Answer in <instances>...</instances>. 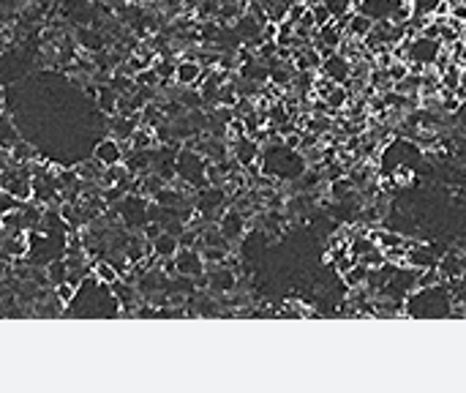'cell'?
<instances>
[{"label": "cell", "instance_id": "6da1fadb", "mask_svg": "<svg viewBox=\"0 0 466 393\" xmlns=\"http://www.w3.org/2000/svg\"><path fill=\"white\" fill-rule=\"evenodd\" d=\"M174 172L183 183H189L191 189H202V186H210L207 183V159L194 150L189 145H183V150L177 153V164H174Z\"/></svg>", "mask_w": 466, "mask_h": 393}, {"label": "cell", "instance_id": "7a4b0ae2", "mask_svg": "<svg viewBox=\"0 0 466 393\" xmlns=\"http://www.w3.org/2000/svg\"><path fill=\"white\" fill-rule=\"evenodd\" d=\"M442 52V41L439 38H426V36H417L409 38V60H417L423 66H433L436 55Z\"/></svg>", "mask_w": 466, "mask_h": 393}, {"label": "cell", "instance_id": "3957f363", "mask_svg": "<svg viewBox=\"0 0 466 393\" xmlns=\"http://www.w3.org/2000/svg\"><path fill=\"white\" fill-rule=\"evenodd\" d=\"M174 265H177V273L191 276V279L202 276V273L207 270L202 254H199V249H194V246H180L177 254H174Z\"/></svg>", "mask_w": 466, "mask_h": 393}, {"label": "cell", "instance_id": "277c9868", "mask_svg": "<svg viewBox=\"0 0 466 393\" xmlns=\"http://www.w3.org/2000/svg\"><path fill=\"white\" fill-rule=\"evenodd\" d=\"M218 230L224 235L229 243H238L245 238V230H248V218L240 214V211H235V208H226L221 218H218Z\"/></svg>", "mask_w": 466, "mask_h": 393}, {"label": "cell", "instance_id": "5b68a950", "mask_svg": "<svg viewBox=\"0 0 466 393\" xmlns=\"http://www.w3.org/2000/svg\"><path fill=\"white\" fill-rule=\"evenodd\" d=\"M202 74H205V66L196 57H180L177 66H174V82L180 88H196Z\"/></svg>", "mask_w": 466, "mask_h": 393}, {"label": "cell", "instance_id": "8992f818", "mask_svg": "<svg viewBox=\"0 0 466 393\" xmlns=\"http://www.w3.org/2000/svg\"><path fill=\"white\" fill-rule=\"evenodd\" d=\"M319 74H325V77H330L333 82L344 85L346 79L352 77V60H346L341 52H333V55H328V57H322Z\"/></svg>", "mask_w": 466, "mask_h": 393}, {"label": "cell", "instance_id": "52a82bcc", "mask_svg": "<svg viewBox=\"0 0 466 393\" xmlns=\"http://www.w3.org/2000/svg\"><path fill=\"white\" fill-rule=\"evenodd\" d=\"M123 156H126V145L121 140H115V137H106L101 143L96 145V150H93V159H99L104 167H112V164H121Z\"/></svg>", "mask_w": 466, "mask_h": 393}, {"label": "cell", "instance_id": "ba28073f", "mask_svg": "<svg viewBox=\"0 0 466 393\" xmlns=\"http://www.w3.org/2000/svg\"><path fill=\"white\" fill-rule=\"evenodd\" d=\"M393 9H396V0H362L357 6V11H362L365 17H371L374 22L390 19L393 17Z\"/></svg>", "mask_w": 466, "mask_h": 393}, {"label": "cell", "instance_id": "9c48e42d", "mask_svg": "<svg viewBox=\"0 0 466 393\" xmlns=\"http://www.w3.org/2000/svg\"><path fill=\"white\" fill-rule=\"evenodd\" d=\"M150 249H153V254L158 260H170V257H174L177 249H180V238L164 230L155 240H150Z\"/></svg>", "mask_w": 466, "mask_h": 393}, {"label": "cell", "instance_id": "30bf717a", "mask_svg": "<svg viewBox=\"0 0 466 393\" xmlns=\"http://www.w3.org/2000/svg\"><path fill=\"white\" fill-rule=\"evenodd\" d=\"M371 28H374V19L365 17L362 11H352L349 14V22H346L344 28V36H352V38H365L368 33H371Z\"/></svg>", "mask_w": 466, "mask_h": 393}, {"label": "cell", "instance_id": "8fae6325", "mask_svg": "<svg viewBox=\"0 0 466 393\" xmlns=\"http://www.w3.org/2000/svg\"><path fill=\"white\" fill-rule=\"evenodd\" d=\"M77 38H79L77 44L93 55H99L104 47H106V36H104L99 28H96V31H93V28H82V31H77Z\"/></svg>", "mask_w": 466, "mask_h": 393}, {"label": "cell", "instance_id": "7c38bea8", "mask_svg": "<svg viewBox=\"0 0 466 393\" xmlns=\"http://www.w3.org/2000/svg\"><path fill=\"white\" fill-rule=\"evenodd\" d=\"M19 143V131L14 128V121H11V115H6V112H0V148H14Z\"/></svg>", "mask_w": 466, "mask_h": 393}, {"label": "cell", "instance_id": "4fadbf2b", "mask_svg": "<svg viewBox=\"0 0 466 393\" xmlns=\"http://www.w3.org/2000/svg\"><path fill=\"white\" fill-rule=\"evenodd\" d=\"M96 99H99V107H101V112H106V115H115V112H118V99H121V93L112 88L109 82L99 88V96H96Z\"/></svg>", "mask_w": 466, "mask_h": 393}, {"label": "cell", "instance_id": "5bb4252c", "mask_svg": "<svg viewBox=\"0 0 466 393\" xmlns=\"http://www.w3.org/2000/svg\"><path fill=\"white\" fill-rule=\"evenodd\" d=\"M368 270H371V268H365L362 262H355V265H352V268L344 273L346 289H357V287H365V282H368Z\"/></svg>", "mask_w": 466, "mask_h": 393}, {"label": "cell", "instance_id": "9a60e30c", "mask_svg": "<svg viewBox=\"0 0 466 393\" xmlns=\"http://www.w3.org/2000/svg\"><path fill=\"white\" fill-rule=\"evenodd\" d=\"M93 276H96V282H99V284H112V282H118V279H121L118 268H115L112 262H106V260H101V262H96V265H93Z\"/></svg>", "mask_w": 466, "mask_h": 393}, {"label": "cell", "instance_id": "2e32d148", "mask_svg": "<svg viewBox=\"0 0 466 393\" xmlns=\"http://www.w3.org/2000/svg\"><path fill=\"white\" fill-rule=\"evenodd\" d=\"M66 276H69V265H66L63 257H55L52 262H47V279H50L52 284L66 282Z\"/></svg>", "mask_w": 466, "mask_h": 393}, {"label": "cell", "instance_id": "e0dca14e", "mask_svg": "<svg viewBox=\"0 0 466 393\" xmlns=\"http://www.w3.org/2000/svg\"><path fill=\"white\" fill-rule=\"evenodd\" d=\"M174 66H177V63H172V60H170V57H164V55L153 60V72L158 74V79H161V82H170V79H174ZM161 82H158V85H161Z\"/></svg>", "mask_w": 466, "mask_h": 393}, {"label": "cell", "instance_id": "ac0fdd59", "mask_svg": "<svg viewBox=\"0 0 466 393\" xmlns=\"http://www.w3.org/2000/svg\"><path fill=\"white\" fill-rule=\"evenodd\" d=\"M439 82H442V90H453V93H455L458 82H461V66L453 63L450 69H445V72L439 74Z\"/></svg>", "mask_w": 466, "mask_h": 393}, {"label": "cell", "instance_id": "d6986e66", "mask_svg": "<svg viewBox=\"0 0 466 393\" xmlns=\"http://www.w3.org/2000/svg\"><path fill=\"white\" fill-rule=\"evenodd\" d=\"M77 292H79V287H74L71 282H60V284H55V298H57V301H60L63 306L74 304Z\"/></svg>", "mask_w": 466, "mask_h": 393}, {"label": "cell", "instance_id": "ffe728a7", "mask_svg": "<svg viewBox=\"0 0 466 393\" xmlns=\"http://www.w3.org/2000/svg\"><path fill=\"white\" fill-rule=\"evenodd\" d=\"M309 6H311V14H314L316 28H322V25H330V22H333V14H330L328 6H325L322 0H314V3H309Z\"/></svg>", "mask_w": 466, "mask_h": 393}, {"label": "cell", "instance_id": "44dd1931", "mask_svg": "<svg viewBox=\"0 0 466 393\" xmlns=\"http://www.w3.org/2000/svg\"><path fill=\"white\" fill-rule=\"evenodd\" d=\"M325 6H328V11L333 14V19L344 17V14H349L355 6H352V0H322Z\"/></svg>", "mask_w": 466, "mask_h": 393}, {"label": "cell", "instance_id": "7402d4cb", "mask_svg": "<svg viewBox=\"0 0 466 393\" xmlns=\"http://www.w3.org/2000/svg\"><path fill=\"white\" fill-rule=\"evenodd\" d=\"M384 72H387V77H390V79H393V85H396V82H401V79L409 74V63H406V60H393Z\"/></svg>", "mask_w": 466, "mask_h": 393}, {"label": "cell", "instance_id": "603a6c76", "mask_svg": "<svg viewBox=\"0 0 466 393\" xmlns=\"http://www.w3.org/2000/svg\"><path fill=\"white\" fill-rule=\"evenodd\" d=\"M450 19H455V22L466 25V3L464 0H458V3L450 6Z\"/></svg>", "mask_w": 466, "mask_h": 393}, {"label": "cell", "instance_id": "cb8c5ba5", "mask_svg": "<svg viewBox=\"0 0 466 393\" xmlns=\"http://www.w3.org/2000/svg\"><path fill=\"white\" fill-rule=\"evenodd\" d=\"M464 3H466V0H464Z\"/></svg>", "mask_w": 466, "mask_h": 393}]
</instances>
